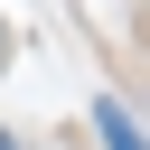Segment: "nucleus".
<instances>
[{
  "label": "nucleus",
  "instance_id": "f257e3e1",
  "mask_svg": "<svg viewBox=\"0 0 150 150\" xmlns=\"http://www.w3.org/2000/svg\"><path fill=\"white\" fill-rule=\"evenodd\" d=\"M94 131H103V150H150V141H141V122H131L112 94H94Z\"/></svg>",
  "mask_w": 150,
  "mask_h": 150
},
{
  "label": "nucleus",
  "instance_id": "f03ea898",
  "mask_svg": "<svg viewBox=\"0 0 150 150\" xmlns=\"http://www.w3.org/2000/svg\"><path fill=\"white\" fill-rule=\"evenodd\" d=\"M0 150H19V141H9V131H0Z\"/></svg>",
  "mask_w": 150,
  "mask_h": 150
},
{
  "label": "nucleus",
  "instance_id": "7ed1b4c3",
  "mask_svg": "<svg viewBox=\"0 0 150 150\" xmlns=\"http://www.w3.org/2000/svg\"><path fill=\"white\" fill-rule=\"evenodd\" d=\"M0 47H9V38H0Z\"/></svg>",
  "mask_w": 150,
  "mask_h": 150
}]
</instances>
